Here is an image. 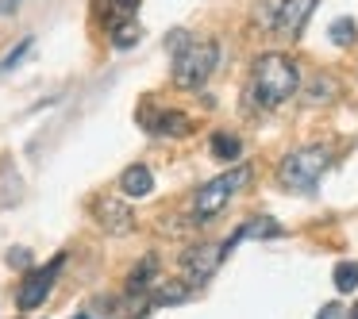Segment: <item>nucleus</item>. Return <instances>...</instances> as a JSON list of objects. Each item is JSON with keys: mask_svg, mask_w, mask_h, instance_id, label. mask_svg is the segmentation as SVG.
Masks as SVG:
<instances>
[{"mask_svg": "<svg viewBox=\"0 0 358 319\" xmlns=\"http://www.w3.org/2000/svg\"><path fill=\"white\" fill-rule=\"evenodd\" d=\"M301 89V70L289 54H262L250 66L247 93L258 108H281L289 96H296Z\"/></svg>", "mask_w": 358, "mask_h": 319, "instance_id": "1", "label": "nucleus"}, {"mask_svg": "<svg viewBox=\"0 0 358 319\" xmlns=\"http://www.w3.org/2000/svg\"><path fill=\"white\" fill-rule=\"evenodd\" d=\"M166 50L173 54V85L201 89L220 66V47L212 39H193L189 31H170Z\"/></svg>", "mask_w": 358, "mask_h": 319, "instance_id": "2", "label": "nucleus"}, {"mask_svg": "<svg viewBox=\"0 0 358 319\" xmlns=\"http://www.w3.org/2000/svg\"><path fill=\"white\" fill-rule=\"evenodd\" d=\"M327 165H331V150L327 147H320V142L316 147H301V150H293V154L281 158L278 181L289 188V193H312Z\"/></svg>", "mask_w": 358, "mask_h": 319, "instance_id": "3", "label": "nucleus"}, {"mask_svg": "<svg viewBox=\"0 0 358 319\" xmlns=\"http://www.w3.org/2000/svg\"><path fill=\"white\" fill-rule=\"evenodd\" d=\"M247 185H250V165H235V170H227V173H220V177L204 181V185L196 188V196H193V216H196V223L220 216V212L227 208V200H231L235 193H243Z\"/></svg>", "mask_w": 358, "mask_h": 319, "instance_id": "4", "label": "nucleus"}, {"mask_svg": "<svg viewBox=\"0 0 358 319\" xmlns=\"http://www.w3.org/2000/svg\"><path fill=\"white\" fill-rule=\"evenodd\" d=\"M227 250L216 246V242H201V246H189L185 254H181V273H185L189 285H204V281L212 277V273L220 269V262H224Z\"/></svg>", "mask_w": 358, "mask_h": 319, "instance_id": "5", "label": "nucleus"}, {"mask_svg": "<svg viewBox=\"0 0 358 319\" xmlns=\"http://www.w3.org/2000/svg\"><path fill=\"white\" fill-rule=\"evenodd\" d=\"M62 262H66V258L58 254L50 265H43V269L27 273V281L20 285V292H16V304H20V311H35L43 300H47V296H50V288H55V277H58V269H62Z\"/></svg>", "mask_w": 358, "mask_h": 319, "instance_id": "6", "label": "nucleus"}, {"mask_svg": "<svg viewBox=\"0 0 358 319\" xmlns=\"http://www.w3.org/2000/svg\"><path fill=\"white\" fill-rule=\"evenodd\" d=\"M93 219L104 227L108 235H127L135 227V216L120 196H96L93 200Z\"/></svg>", "mask_w": 358, "mask_h": 319, "instance_id": "7", "label": "nucleus"}, {"mask_svg": "<svg viewBox=\"0 0 358 319\" xmlns=\"http://www.w3.org/2000/svg\"><path fill=\"white\" fill-rule=\"evenodd\" d=\"M320 0H285L281 4V20H278V39H301L304 24L312 20V12H316Z\"/></svg>", "mask_w": 358, "mask_h": 319, "instance_id": "8", "label": "nucleus"}, {"mask_svg": "<svg viewBox=\"0 0 358 319\" xmlns=\"http://www.w3.org/2000/svg\"><path fill=\"white\" fill-rule=\"evenodd\" d=\"M139 124H147V131H155V135H189V116L185 112H139Z\"/></svg>", "mask_w": 358, "mask_h": 319, "instance_id": "9", "label": "nucleus"}, {"mask_svg": "<svg viewBox=\"0 0 358 319\" xmlns=\"http://www.w3.org/2000/svg\"><path fill=\"white\" fill-rule=\"evenodd\" d=\"M93 12H96V20H101V24L112 31V27L135 20V12H139V0H93Z\"/></svg>", "mask_w": 358, "mask_h": 319, "instance_id": "10", "label": "nucleus"}, {"mask_svg": "<svg viewBox=\"0 0 358 319\" xmlns=\"http://www.w3.org/2000/svg\"><path fill=\"white\" fill-rule=\"evenodd\" d=\"M150 188H155V173L147 170V165H127L124 173H120V193L131 196V200H143V196H150Z\"/></svg>", "mask_w": 358, "mask_h": 319, "instance_id": "11", "label": "nucleus"}, {"mask_svg": "<svg viewBox=\"0 0 358 319\" xmlns=\"http://www.w3.org/2000/svg\"><path fill=\"white\" fill-rule=\"evenodd\" d=\"M278 235H285V231H281V223H273V219H247V223L224 242V250H235L243 239H278Z\"/></svg>", "mask_w": 358, "mask_h": 319, "instance_id": "12", "label": "nucleus"}, {"mask_svg": "<svg viewBox=\"0 0 358 319\" xmlns=\"http://www.w3.org/2000/svg\"><path fill=\"white\" fill-rule=\"evenodd\" d=\"M281 4H285V0H255V8H250V20H255V27H258V31L278 35Z\"/></svg>", "mask_w": 358, "mask_h": 319, "instance_id": "13", "label": "nucleus"}, {"mask_svg": "<svg viewBox=\"0 0 358 319\" xmlns=\"http://www.w3.org/2000/svg\"><path fill=\"white\" fill-rule=\"evenodd\" d=\"M239 154H243V139L235 131L212 135V158H216V162H239Z\"/></svg>", "mask_w": 358, "mask_h": 319, "instance_id": "14", "label": "nucleus"}, {"mask_svg": "<svg viewBox=\"0 0 358 319\" xmlns=\"http://www.w3.org/2000/svg\"><path fill=\"white\" fill-rule=\"evenodd\" d=\"M155 273H158V262L155 258H143V262L131 269V277H127V292H147L150 285H158Z\"/></svg>", "mask_w": 358, "mask_h": 319, "instance_id": "15", "label": "nucleus"}, {"mask_svg": "<svg viewBox=\"0 0 358 319\" xmlns=\"http://www.w3.org/2000/svg\"><path fill=\"white\" fill-rule=\"evenodd\" d=\"M327 35H331L335 47H350V43H355V35H358V24L350 16H339L331 27H327Z\"/></svg>", "mask_w": 358, "mask_h": 319, "instance_id": "16", "label": "nucleus"}, {"mask_svg": "<svg viewBox=\"0 0 358 319\" xmlns=\"http://www.w3.org/2000/svg\"><path fill=\"white\" fill-rule=\"evenodd\" d=\"M331 281H335L339 292H355V288H358V262H339V265H335V273H331Z\"/></svg>", "mask_w": 358, "mask_h": 319, "instance_id": "17", "label": "nucleus"}, {"mask_svg": "<svg viewBox=\"0 0 358 319\" xmlns=\"http://www.w3.org/2000/svg\"><path fill=\"white\" fill-rule=\"evenodd\" d=\"M112 47H120V50H127V47H135V43H139V24H135V20H127V24H120V27H112Z\"/></svg>", "mask_w": 358, "mask_h": 319, "instance_id": "18", "label": "nucleus"}, {"mask_svg": "<svg viewBox=\"0 0 358 319\" xmlns=\"http://www.w3.org/2000/svg\"><path fill=\"white\" fill-rule=\"evenodd\" d=\"M335 93H339V85H335L331 77H324V73H320V77L308 85V93H304V101H312V104H324V101H331Z\"/></svg>", "mask_w": 358, "mask_h": 319, "instance_id": "19", "label": "nucleus"}, {"mask_svg": "<svg viewBox=\"0 0 358 319\" xmlns=\"http://www.w3.org/2000/svg\"><path fill=\"white\" fill-rule=\"evenodd\" d=\"M31 47H35V39H31V35H27V39H20V47H12L8 54L0 58V73H12V70H16V66L24 62V54H27Z\"/></svg>", "mask_w": 358, "mask_h": 319, "instance_id": "20", "label": "nucleus"}, {"mask_svg": "<svg viewBox=\"0 0 358 319\" xmlns=\"http://www.w3.org/2000/svg\"><path fill=\"white\" fill-rule=\"evenodd\" d=\"M185 288H181V285H162V288H158V292H155V300H150V304H178V300H185Z\"/></svg>", "mask_w": 358, "mask_h": 319, "instance_id": "21", "label": "nucleus"}, {"mask_svg": "<svg viewBox=\"0 0 358 319\" xmlns=\"http://www.w3.org/2000/svg\"><path fill=\"white\" fill-rule=\"evenodd\" d=\"M8 265H16V269H27V265H31V254H27L24 246H16V250L8 254Z\"/></svg>", "mask_w": 358, "mask_h": 319, "instance_id": "22", "label": "nucleus"}, {"mask_svg": "<svg viewBox=\"0 0 358 319\" xmlns=\"http://www.w3.org/2000/svg\"><path fill=\"white\" fill-rule=\"evenodd\" d=\"M316 319H343V308H339V304H327V308H320Z\"/></svg>", "mask_w": 358, "mask_h": 319, "instance_id": "23", "label": "nucleus"}, {"mask_svg": "<svg viewBox=\"0 0 358 319\" xmlns=\"http://www.w3.org/2000/svg\"><path fill=\"white\" fill-rule=\"evenodd\" d=\"M20 4H24V0H0V16H12V12H20Z\"/></svg>", "mask_w": 358, "mask_h": 319, "instance_id": "24", "label": "nucleus"}, {"mask_svg": "<svg viewBox=\"0 0 358 319\" xmlns=\"http://www.w3.org/2000/svg\"><path fill=\"white\" fill-rule=\"evenodd\" d=\"M350 319H358V304H355V308H350Z\"/></svg>", "mask_w": 358, "mask_h": 319, "instance_id": "25", "label": "nucleus"}]
</instances>
